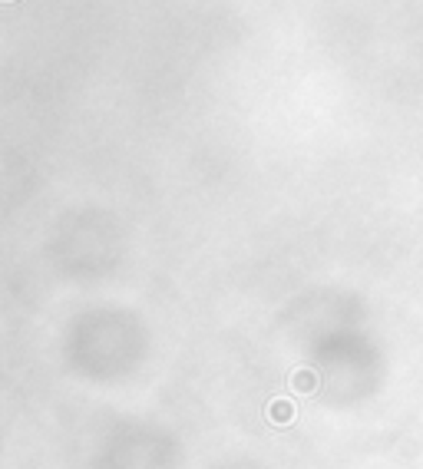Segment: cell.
Returning a JSON list of instances; mask_svg holds the SVG:
<instances>
[{"label":"cell","instance_id":"cell-1","mask_svg":"<svg viewBox=\"0 0 423 469\" xmlns=\"http://www.w3.org/2000/svg\"><path fill=\"white\" fill-rule=\"evenodd\" d=\"M295 416H298V410H295V403H291L288 397H275V400L268 403V420L275 423V426H291Z\"/></svg>","mask_w":423,"mask_h":469},{"label":"cell","instance_id":"cell-2","mask_svg":"<svg viewBox=\"0 0 423 469\" xmlns=\"http://www.w3.org/2000/svg\"><path fill=\"white\" fill-rule=\"evenodd\" d=\"M291 390L295 393H314L317 390V374L311 367H298L295 374H291Z\"/></svg>","mask_w":423,"mask_h":469}]
</instances>
